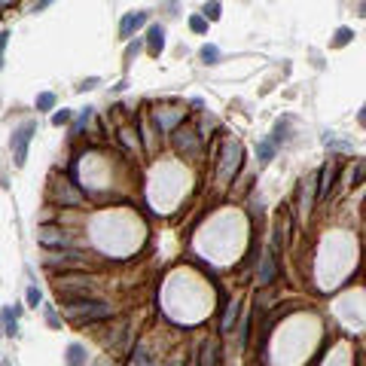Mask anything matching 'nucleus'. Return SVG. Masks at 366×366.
Masks as SVG:
<instances>
[{
  "label": "nucleus",
  "mask_w": 366,
  "mask_h": 366,
  "mask_svg": "<svg viewBox=\"0 0 366 366\" xmlns=\"http://www.w3.org/2000/svg\"><path fill=\"white\" fill-rule=\"evenodd\" d=\"M177 150L180 153H195V140L189 131H177Z\"/></svg>",
  "instance_id": "obj_10"
},
{
  "label": "nucleus",
  "mask_w": 366,
  "mask_h": 366,
  "mask_svg": "<svg viewBox=\"0 0 366 366\" xmlns=\"http://www.w3.org/2000/svg\"><path fill=\"white\" fill-rule=\"evenodd\" d=\"M202 61H205V64H217V61H220V49L211 46V43L202 46Z\"/></svg>",
  "instance_id": "obj_11"
},
{
  "label": "nucleus",
  "mask_w": 366,
  "mask_h": 366,
  "mask_svg": "<svg viewBox=\"0 0 366 366\" xmlns=\"http://www.w3.org/2000/svg\"><path fill=\"white\" fill-rule=\"evenodd\" d=\"M40 299H43V296H40V290H37V287H31V290H27V302L37 308V305H40Z\"/></svg>",
  "instance_id": "obj_20"
},
{
  "label": "nucleus",
  "mask_w": 366,
  "mask_h": 366,
  "mask_svg": "<svg viewBox=\"0 0 366 366\" xmlns=\"http://www.w3.org/2000/svg\"><path fill=\"white\" fill-rule=\"evenodd\" d=\"M333 177H336V165H324V171H321V180H324V183H321V192H318V195H321V202H324V199L330 195Z\"/></svg>",
  "instance_id": "obj_8"
},
{
  "label": "nucleus",
  "mask_w": 366,
  "mask_h": 366,
  "mask_svg": "<svg viewBox=\"0 0 366 366\" xmlns=\"http://www.w3.org/2000/svg\"><path fill=\"white\" fill-rule=\"evenodd\" d=\"M144 21H147V12H131V15H125V18H122V24H119V37H125V40H128V37H131V31H137Z\"/></svg>",
  "instance_id": "obj_6"
},
{
  "label": "nucleus",
  "mask_w": 366,
  "mask_h": 366,
  "mask_svg": "<svg viewBox=\"0 0 366 366\" xmlns=\"http://www.w3.org/2000/svg\"><path fill=\"white\" fill-rule=\"evenodd\" d=\"M217 351H220V348H217L214 339L205 342V345H202V366H217Z\"/></svg>",
  "instance_id": "obj_9"
},
{
  "label": "nucleus",
  "mask_w": 366,
  "mask_h": 366,
  "mask_svg": "<svg viewBox=\"0 0 366 366\" xmlns=\"http://www.w3.org/2000/svg\"><path fill=\"white\" fill-rule=\"evenodd\" d=\"M67 315L79 324H92L110 315V305L101 299H86V296H67Z\"/></svg>",
  "instance_id": "obj_1"
},
{
  "label": "nucleus",
  "mask_w": 366,
  "mask_h": 366,
  "mask_svg": "<svg viewBox=\"0 0 366 366\" xmlns=\"http://www.w3.org/2000/svg\"><path fill=\"white\" fill-rule=\"evenodd\" d=\"M238 162H241V147L232 144V147L226 150V165H223V171H220V183H229V180H232V174L238 171Z\"/></svg>",
  "instance_id": "obj_5"
},
{
  "label": "nucleus",
  "mask_w": 366,
  "mask_h": 366,
  "mask_svg": "<svg viewBox=\"0 0 366 366\" xmlns=\"http://www.w3.org/2000/svg\"><path fill=\"white\" fill-rule=\"evenodd\" d=\"M202 18H205V21H214V18H220V3H208Z\"/></svg>",
  "instance_id": "obj_16"
},
{
  "label": "nucleus",
  "mask_w": 366,
  "mask_h": 366,
  "mask_svg": "<svg viewBox=\"0 0 366 366\" xmlns=\"http://www.w3.org/2000/svg\"><path fill=\"white\" fill-rule=\"evenodd\" d=\"M189 27H192L195 34H205V31H208V21H205L202 15H192V18H189Z\"/></svg>",
  "instance_id": "obj_17"
},
{
  "label": "nucleus",
  "mask_w": 366,
  "mask_h": 366,
  "mask_svg": "<svg viewBox=\"0 0 366 366\" xmlns=\"http://www.w3.org/2000/svg\"><path fill=\"white\" fill-rule=\"evenodd\" d=\"M52 122H55V125H67V122H70V110H58V113L52 116Z\"/></svg>",
  "instance_id": "obj_18"
},
{
  "label": "nucleus",
  "mask_w": 366,
  "mask_h": 366,
  "mask_svg": "<svg viewBox=\"0 0 366 366\" xmlns=\"http://www.w3.org/2000/svg\"><path fill=\"white\" fill-rule=\"evenodd\" d=\"M6 37H9V34L3 31V34H0V67H3V49H6Z\"/></svg>",
  "instance_id": "obj_22"
},
{
  "label": "nucleus",
  "mask_w": 366,
  "mask_h": 366,
  "mask_svg": "<svg viewBox=\"0 0 366 366\" xmlns=\"http://www.w3.org/2000/svg\"><path fill=\"white\" fill-rule=\"evenodd\" d=\"M67 363L82 366V348H79V345H70V348H67Z\"/></svg>",
  "instance_id": "obj_14"
},
{
  "label": "nucleus",
  "mask_w": 366,
  "mask_h": 366,
  "mask_svg": "<svg viewBox=\"0 0 366 366\" xmlns=\"http://www.w3.org/2000/svg\"><path fill=\"white\" fill-rule=\"evenodd\" d=\"M52 107H55V95H52V92L37 95V110H52Z\"/></svg>",
  "instance_id": "obj_13"
},
{
  "label": "nucleus",
  "mask_w": 366,
  "mask_h": 366,
  "mask_svg": "<svg viewBox=\"0 0 366 366\" xmlns=\"http://www.w3.org/2000/svg\"><path fill=\"white\" fill-rule=\"evenodd\" d=\"M272 159V144H260V162H269Z\"/></svg>",
  "instance_id": "obj_19"
},
{
  "label": "nucleus",
  "mask_w": 366,
  "mask_h": 366,
  "mask_svg": "<svg viewBox=\"0 0 366 366\" xmlns=\"http://www.w3.org/2000/svg\"><path fill=\"white\" fill-rule=\"evenodd\" d=\"M351 37H354V31H351V27H339V31H336V46L351 43Z\"/></svg>",
  "instance_id": "obj_15"
},
{
  "label": "nucleus",
  "mask_w": 366,
  "mask_h": 366,
  "mask_svg": "<svg viewBox=\"0 0 366 366\" xmlns=\"http://www.w3.org/2000/svg\"><path fill=\"white\" fill-rule=\"evenodd\" d=\"M275 275H278V263H275V247H269L266 250V257H263V263H260V272H257V281L266 287V284H272L275 281Z\"/></svg>",
  "instance_id": "obj_4"
},
{
  "label": "nucleus",
  "mask_w": 366,
  "mask_h": 366,
  "mask_svg": "<svg viewBox=\"0 0 366 366\" xmlns=\"http://www.w3.org/2000/svg\"><path fill=\"white\" fill-rule=\"evenodd\" d=\"M363 180V162H357V174H354V186Z\"/></svg>",
  "instance_id": "obj_23"
},
{
  "label": "nucleus",
  "mask_w": 366,
  "mask_h": 366,
  "mask_svg": "<svg viewBox=\"0 0 366 366\" xmlns=\"http://www.w3.org/2000/svg\"><path fill=\"white\" fill-rule=\"evenodd\" d=\"M147 40H150V52H153V55H159V52H162V46H165V31H162L159 24H153V27H150V34H147Z\"/></svg>",
  "instance_id": "obj_7"
},
{
  "label": "nucleus",
  "mask_w": 366,
  "mask_h": 366,
  "mask_svg": "<svg viewBox=\"0 0 366 366\" xmlns=\"http://www.w3.org/2000/svg\"><path fill=\"white\" fill-rule=\"evenodd\" d=\"M89 116H92V110H89V107H86V113H82V116H79V122H76V131H79V128H82V125H86V122H89Z\"/></svg>",
  "instance_id": "obj_21"
},
{
  "label": "nucleus",
  "mask_w": 366,
  "mask_h": 366,
  "mask_svg": "<svg viewBox=\"0 0 366 366\" xmlns=\"http://www.w3.org/2000/svg\"><path fill=\"white\" fill-rule=\"evenodd\" d=\"M34 131H37V125H34V122H24L21 128H15V131H12V153H15V165H18V168H21V165H24V159H27V144H31Z\"/></svg>",
  "instance_id": "obj_2"
},
{
  "label": "nucleus",
  "mask_w": 366,
  "mask_h": 366,
  "mask_svg": "<svg viewBox=\"0 0 366 366\" xmlns=\"http://www.w3.org/2000/svg\"><path fill=\"white\" fill-rule=\"evenodd\" d=\"M235 315H238V305H235V302H232V305H226V315H223V333H229V330H232Z\"/></svg>",
  "instance_id": "obj_12"
},
{
  "label": "nucleus",
  "mask_w": 366,
  "mask_h": 366,
  "mask_svg": "<svg viewBox=\"0 0 366 366\" xmlns=\"http://www.w3.org/2000/svg\"><path fill=\"white\" fill-rule=\"evenodd\" d=\"M46 318H49V324H52V327H58V315H55L52 308H46Z\"/></svg>",
  "instance_id": "obj_24"
},
{
  "label": "nucleus",
  "mask_w": 366,
  "mask_h": 366,
  "mask_svg": "<svg viewBox=\"0 0 366 366\" xmlns=\"http://www.w3.org/2000/svg\"><path fill=\"white\" fill-rule=\"evenodd\" d=\"M37 241L46 244V247H67V244H70V235L61 232L58 226H40V229H37Z\"/></svg>",
  "instance_id": "obj_3"
}]
</instances>
